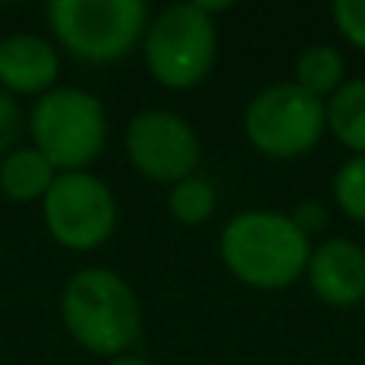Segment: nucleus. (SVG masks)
I'll return each mask as SVG.
<instances>
[{
    "label": "nucleus",
    "mask_w": 365,
    "mask_h": 365,
    "mask_svg": "<svg viewBox=\"0 0 365 365\" xmlns=\"http://www.w3.org/2000/svg\"><path fill=\"white\" fill-rule=\"evenodd\" d=\"M218 250L237 282L257 292H282L308 269L311 237L289 215L247 208L221 227Z\"/></svg>",
    "instance_id": "1"
},
{
    "label": "nucleus",
    "mask_w": 365,
    "mask_h": 365,
    "mask_svg": "<svg viewBox=\"0 0 365 365\" xmlns=\"http://www.w3.org/2000/svg\"><path fill=\"white\" fill-rule=\"evenodd\" d=\"M61 321L68 334L93 356H125L141 336V302L113 269L87 266L61 292Z\"/></svg>",
    "instance_id": "2"
},
{
    "label": "nucleus",
    "mask_w": 365,
    "mask_h": 365,
    "mask_svg": "<svg viewBox=\"0 0 365 365\" xmlns=\"http://www.w3.org/2000/svg\"><path fill=\"white\" fill-rule=\"evenodd\" d=\"M36 151L55 170L77 173L90 167L106 148V109L93 93L77 87H55L38 96L29 115Z\"/></svg>",
    "instance_id": "3"
},
{
    "label": "nucleus",
    "mask_w": 365,
    "mask_h": 365,
    "mask_svg": "<svg viewBox=\"0 0 365 365\" xmlns=\"http://www.w3.org/2000/svg\"><path fill=\"white\" fill-rule=\"evenodd\" d=\"M45 16L58 42L87 64L119 61L148 32L145 0H51Z\"/></svg>",
    "instance_id": "4"
},
{
    "label": "nucleus",
    "mask_w": 365,
    "mask_h": 365,
    "mask_svg": "<svg viewBox=\"0 0 365 365\" xmlns=\"http://www.w3.org/2000/svg\"><path fill=\"white\" fill-rule=\"evenodd\" d=\"M218 55V29L199 4H170L148 23L145 61L167 90H189L208 77Z\"/></svg>",
    "instance_id": "5"
},
{
    "label": "nucleus",
    "mask_w": 365,
    "mask_h": 365,
    "mask_svg": "<svg viewBox=\"0 0 365 365\" xmlns=\"http://www.w3.org/2000/svg\"><path fill=\"white\" fill-rule=\"evenodd\" d=\"M327 132L324 100L304 93L298 83H269L244 109V135L272 160H295L317 148Z\"/></svg>",
    "instance_id": "6"
},
{
    "label": "nucleus",
    "mask_w": 365,
    "mask_h": 365,
    "mask_svg": "<svg viewBox=\"0 0 365 365\" xmlns=\"http://www.w3.org/2000/svg\"><path fill=\"white\" fill-rule=\"evenodd\" d=\"M48 234L68 250H96L106 244L119 221L113 189L87 170L58 173L42 199Z\"/></svg>",
    "instance_id": "7"
},
{
    "label": "nucleus",
    "mask_w": 365,
    "mask_h": 365,
    "mask_svg": "<svg viewBox=\"0 0 365 365\" xmlns=\"http://www.w3.org/2000/svg\"><path fill=\"white\" fill-rule=\"evenodd\" d=\"M125 154L151 182L177 186L202 164V141L182 115L167 109L138 113L125 128Z\"/></svg>",
    "instance_id": "8"
},
{
    "label": "nucleus",
    "mask_w": 365,
    "mask_h": 365,
    "mask_svg": "<svg viewBox=\"0 0 365 365\" xmlns=\"http://www.w3.org/2000/svg\"><path fill=\"white\" fill-rule=\"evenodd\" d=\"M304 279L324 304L356 308L365 302V247L349 237H330L311 247Z\"/></svg>",
    "instance_id": "9"
},
{
    "label": "nucleus",
    "mask_w": 365,
    "mask_h": 365,
    "mask_svg": "<svg viewBox=\"0 0 365 365\" xmlns=\"http://www.w3.org/2000/svg\"><path fill=\"white\" fill-rule=\"evenodd\" d=\"M58 71V51L51 42H45L42 36H29V32H16V36L0 42V83L10 93H48L55 90Z\"/></svg>",
    "instance_id": "10"
},
{
    "label": "nucleus",
    "mask_w": 365,
    "mask_h": 365,
    "mask_svg": "<svg viewBox=\"0 0 365 365\" xmlns=\"http://www.w3.org/2000/svg\"><path fill=\"white\" fill-rule=\"evenodd\" d=\"M58 170L36 151V148H13L0 164V192L10 202L45 199Z\"/></svg>",
    "instance_id": "11"
},
{
    "label": "nucleus",
    "mask_w": 365,
    "mask_h": 365,
    "mask_svg": "<svg viewBox=\"0 0 365 365\" xmlns=\"http://www.w3.org/2000/svg\"><path fill=\"white\" fill-rule=\"evenodd\" d=\"M327 132L346 151L365 154V81H346L324 103Z\"/></svg>",
    "instance_id": "12"
},
{
    "label": "nucleus",
    "mask_w": 365,
    "mask_h": 365,
    "mask_svg": "<svg viewBox=\"0 0 365 365\" xmlns=\"http://www.w3.org/2000/svg\"><path fill=\"white\" fill-rule=\"evenodd\" d=\"M292 83H298L304 93L327 103L346 83V61H343L340 48L327 42L308 45L295 61V81Z\"/></svg>",
    "instance_id": "13"
},
{
    "label": "nucleus",
    "mask_w": 365,
    "mask_h": 365,
    "mask_svg": "<svg viewBox=\"0 0 365 365\" xmlns=\"http://www.w3.org/2000/svg\"><path fill=\"white\" fill-rule=\"evenodd\" d=\"M167 208H170L173 221H180V225H186V227H199V225H205L215 215V208H218V192H215L212 180L192 173V177L180 180L177 186H170Z\"/></svg>",
    "instance_id": "14"
},
{
    "label": "nucleus",
    "mask_w": 365,
    "mask_h": 365,
    "mask_svg": "<svg viewBox=\"0 0 365 365\" xmlns=\"http://www.w3.org/2000/svg\"><path fill=\"white\" fill-rule=\"evenodd\" d=\"M330 192H334L336 208L346 218L365 225V154H353L336 167Z\"/></svg>",
    "instance_id": "15"
},
{
    "label": "nucleus",
    "mask_w": 365,
    "mask_h": 365,
    "mask_svg": "<svg viewBox=\"0 0 365 365\" xmlns=\"http://www.w3.org/2000/svg\"><path fill=\"white\" fill-rule=\"evenodd\" d=\"M334 26L349 45L365 51V0H334Z\"/></svg>",
    "instance_id": "16"
},
{
    "label": "nucleus",
    "mask_w": 365,
    "mask_h": 365,
    "mask_svg": "<svg viewBox=\"0 0 365 365\" xmlns=\"http://www.w3.org/2000/svg\"><path fill=\"white\" fill-rule=\"evenodd\" d=\"M19 128H23V115H19V106L6 90H0V154H10L13 145L19 138Z\"/></svg>",
    "instance_id": "17"
},
{
    "label": "nucleus",
    "mask_w": 365,
    "mask_h": 365,
    "mask_svg": "<svg viewBox=\"0 0 365 365\" xmlns=\"http://www.w3.org/2000/svg\"><path fill=\"white\" fill-rule=\"evenodd\" d=\"M289 218L295 221V225L311 237L314 231H324V227H327L330 212H327V205H324V202H317V199H304V202H298L295 212H292Z\"/></svg>",
    "instance_id": "18"
},
{
    "label": "nucleus",
    "mask_w": 365,
    "mask_h": 365,
    "mask_svg": "<svg viewBox=\"0 0 365 365\" xmlns=\"http://www.w3.org/2000/svg\"><path fill=\"white\" fill-rule=\"evenodd\" d=\"M109 365H154V362L141 359V356H132V353H125V356H115V359H109Z\"/></svg>",
    "instance_id": "19"
}]
</instances>
